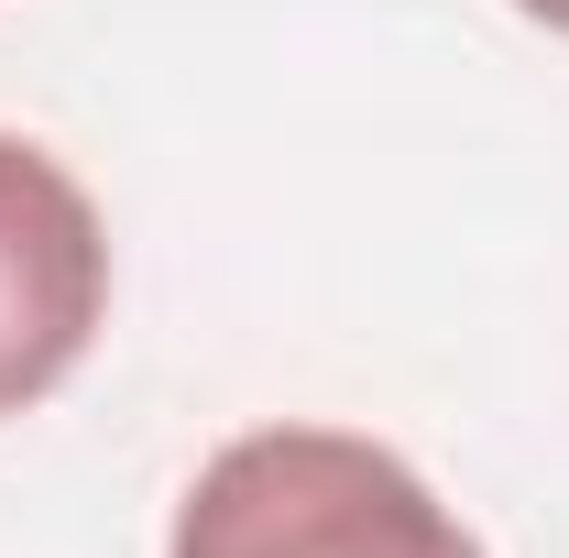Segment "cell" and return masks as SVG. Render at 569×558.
<instances>
[{"label": "cell", "instance_id": "6da1fadb", "mask_svg": "<svg viewBox=\"0 0 569 558\" xmlns=\"http://www.w3.org/2000/svg\"><path fill=\"white\" fill-rule=\"evenodd\" d=\"M164 558H482L460 515L351 427H252L176 504Z\"/></svg>", "mask_w": 569, "mask_h": 558}, {"label": "cell", "instance_id": "7a4b0ae2", "mask_svg": "<svg viewBox=\"0 0 569 558\" xmlns=\"http://www.w3.org/2000/svg\"><path fill=\"white\" fill-rule=\"evenodd\" d=\"M110 318V230L44 142L0 132V417L44 406Z\"/></svg>", "mask_w": 569, "mask_h": 558}, {"label": "cell", "instance_id": "3957f363", "mask_svg": "<svg viewBox=\"0 0 569 558\" xmlns=\"http://www.w3.org/2000/svg\"><path fill=\"white\" fill-rule=\"evenodd\" d=\"M526 22H548V33H569V0H515Z\"/></svg>", "mask_w": 569, "mask_h": 558}]
</instances>
